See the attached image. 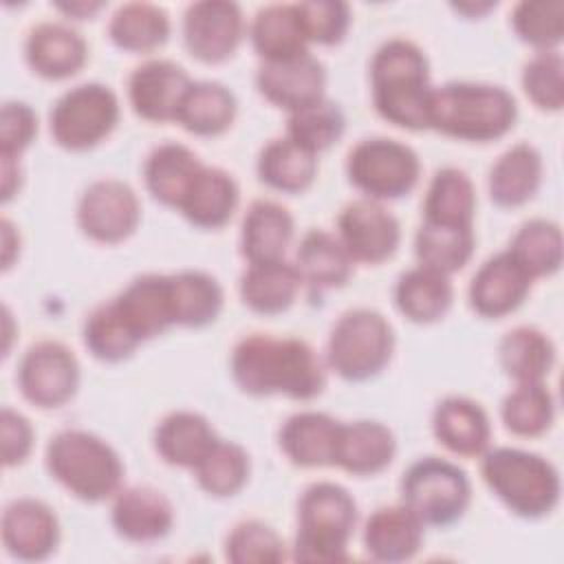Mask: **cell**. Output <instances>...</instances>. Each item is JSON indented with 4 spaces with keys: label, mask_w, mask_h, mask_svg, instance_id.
<instances>
[{
    "label": "cell",
    "mask_w": 564,
    "mask_h": 564,
    "mask_svg": "<svg viewBox=\"0 0 564 564\" xmlns=\"http://www.w3.org/2000/svg\"><path fill=\"white\" fill-rule=\"evenodd\" d=\"M231 377L245 394H286L297 401L315 399L326 383L322 361L306 341L264 333L247 335L236 344Z\"/></svg>",
    "instance_id": "cell-1"
},
{
    "label": "cell",
    "mask_w": 564,
    "mask_h": 564,
    "mask_svg": "<svg viewBox=\"0 0 564 564\" xmlns=\"http://www.w3.org/2000/svg\"><path fill=\"white\" fill-rule=\"evenodd\" d=\"M372 104L392 126L430 128V66L425 53L410 40L383 42L370 62Z\"/></svg>",
    "instance_id": "cell-2"
},
{
    "label": "cell",
    "mask_w": 564,
    "mask_h": 564,
    "mask_svg": "<svg viewBox=\"0 0 564 564\" xmlns=\"http://www.w3.org/2000/svg\"><path fill=\"white\" fill-rule=\"evenodd\" d=\"M518 117L509 90L480 82H449L432 88L430 128L441 134L487 143L505 137Z\"/></svg>",
    "instance_id": "cell-3"
},
{
    "label": "cell",
    "mask_w": 564,
    "mask_h": 564,
    "mask_svg": "<svg viewBox=\"0 0 564 564\" xmlns=\"http://www.w3.org/2000/svg\"><path fill=\"white\" fill-rule=\"evenodd\" d=\"M480 474L502 505L520 518H544L560 502V474L540 454L496 447L482 452Z\"/></svg>",
    "instance_id": "cell-4"
},
{
    "label": "cell",
    "mask_w": 564,
    "mask_h": 564,
    "mask_svg": "<svg viewBox=\"0 0 564 564\" xmlns=\"http://www.w3.org/2000/svg\"><path fill=\"white\" fill-rule=\"evenodd\" d=\"M46 469L84 502H101L117 496L123 478L119 454L86 430L57 432L46 445Z\"/></svg>",
    "instance_id": "cell-5"
},
{
    "label": "cell",
    "mask_w": 564,
    "mask_h": 564,
    "mask_svg": "<svg viewBox=\"0 0 564 564\" xmlns=\"http://www.w3.org/2000/svg\"><path fill=\"white\" fill-rule=\"evenodd\" d=\"M357 524V505L348 489L335 482H313L297 502L293 560L344 562Z\"/></svg>",
    "instance_id": "cell-6"
},
{
    "label": "cell",
    "mask_w": 564,
    "mask_h": 564,
    "mask_svg": "<svg viewBox=\"0 0 564 564\" xmlns=\"http://www.w3.org/2000/svg\"><path fill=\"white\" fill-rule=\"evenodd\" d=\"M392 348L394 335L388 319L372 308H352L335 322L326 359L341 379L366 381L386 368Z\"/></svg>",
    "instance_id": "cell-7"
},
{
    "label": "cell",
    "mask_w": 564,
    "mask_h": 564,
    "mask_svg": "<svg viewBox=\"0 0 564 564\" xmlns=\"http://www.w3.org/2000/svg\"><path fill=\"white\" fill-rule=\"evenodd\" d=\"M471 500L467 474L436 456H425L408 467L401 478V505L423 524L447 527L456 522Z\"/></svg>",
    "instance_id": "cell-8"
},
{
    "label": "cell",
    "mask_w": 564,
    "mask_h": 564,
    "mask_svg": "<svg viewBox=\"0 0 564 564\" xmlns=\"http://www.w3.org/2000/svg\"><path fill=\"white\" fill-rule=\"evenodd\" d=\"M348 181L370 200H392L410 194L419 183L421 163L416 152L386 137L359 141L346 161Z\"/></svg>",
    "instance_id": "cell-9"
},
{
    "label": "cell",
    "mask_w": 564,
    "mask_h": 564,
    "mask_svg": "<svg viewBox=\"0 0 564 564\" xmlns=\"http://www.w3.org/2000/svg\"><path fill=\"white\" fill-rule=\"evenodd\" d=\"M119 121L117 95L97 82L66 90L51 108L48 128L57 145L82 152L104 141Z\"/></svg>",
    "instance_id": "cell-10"
},
{
    "label": "cell",
    "mask_w": 564,
    "mask_h": 564,
    "mask_svg": "<svg viewBox=\"0 0 564 564\" xmlns=\"http://www.w3.org/2000/svg\"><path fill=\"white\" fill-rule=\"evenodd\" d=\"M18 386L22 397L42 408H59L73 399L79 386V364L59 341H37L20 359Z\"/></svg>",
    "instance_id": "cell-11"
},
{
    "label": "cell",
    "mask_w": 564,
    "mask_h": 564,
    "mask_svg": "<svg viewBox=\"0 0 564 564\" xmlns=\"http://www.w3.org/2000/svg\"><path fill=\"white\" fill-rule=\"evenodd\" d=\"M141 205L134 189L117 178L90 183L77 203V225L95 242L115 245L134 234Z\"/></svg>",
    "instance_id": "cell-12"
},
{
    "label": "cell",
    "mask_w": 564,
    "mask_h": 564,
    "mask_svg": "<svg viewBox=\"0 0 564 564\" xmlns=\"http://www.w3.org/2000/svg\"><path fill=\"white\" fill-rule=\"evenodd\" d=\"M245 35V18L236 2H192L183 15V40L187 51L205 62L218 64L236 53Z\"/></svg>",
    "instance_id": "cell-13"
},
{
    "label": "cell",
    "mask_w": 564,
    "mask_h": 564,
    "mask_svg": "<svg viewBox=\"0 0 564 564\" xmlns=\"http://www.w3.org/2000/svg\"><path fill=\"white\" fill-rule=\"evenodd\" d=\"M337 238L352 262L379 264L397 251L401 229L399 220L379 200L359 198L339 212Z\"/></svg>",
    "instance_id": "cell-14"
},
{
    "label": "cell",
    "mask_w": 564,
    "mask_h": 564,
    "mask_svg": "<svg viewBox=\"0 0 564 564\" xmlns=\"http://www.w3.org/2000/svg\"><path fill=\"white\" fill-rule=\"evenodd\" d=\"M192 86L189 75L170 59H148L139 64L128 79L132 110L154 123L176 121L178 106Z\"/></svg>",
    "instance_id": "cell-15"
},
{
    "label": "cell",
    "mask_w": 564,
    "mask_h": 564,
    "mask_svg": "<svg viewBox=\"0 0 564 564\" xmlns=\"http://www.w3.org/2000/svg\"><path fill=\"white\" fill-rule=\"evenodd\" d=\"M256 86L264 99L293 112L324 97L326 70L311 53L280 62H262L256 73Z\"/></svg>",
    "instance_id": "cell-16"
},
{
    "label": "cell",
    "mask_w": 564,
    "mask_h": 564,
    "mask_svg": "<svg viewBox=\"0 0 564 564\" xmlns=\"http://www.w3.org/2000/svg\"><path fill=\"white\" fill-rule=\"evenodd\" d=\"M59 542V522L48 505L35 498H18L2 513V544L9 555L37 562L46 560Z\"/></svg>",
    "instance_id": "cell-17"
},
{
    "label": "cell",
    "mask_w": 564,
    "mask_h": 564,
    "mask_svg": "<svg viewBox=\"0 0 564 564\" xmlns=\"http://www.w3.org/2000/svg\"><path fill=\"white\" fill-rule=\"evenodd\" d=\"M531 278L513 260L509 251H500L485 260L469 284V304L482 317H502L516 311L529 289Z\"/></svg>",
    "instance_id": "cell-18"
},
{
    "label": "cell",
    "mask_w": 564,
    "mask_h": 564,
    "mask_svg": "<svg viewBox=\"0 0 564 564\" xmlns=\"http://www.w3.org/2000/svg\"><path fill=\"white\" fill-rule=\"evenodd\" d=\"M112 302L141 341L176 326L170 275H139L117 297H112Z\"/></svg>",
    "instance_id": "cell-19"
},
{
    "label": "cell",
    "mask_w": 564,
    "mask_h": 564,
    "mask_svg": "<svg viewBox=\"0 0 564 564\" xmlns=\"http://www.w3.org/2000/svg\"><path fill=\"white\" fill-rule=\"evenodd\" d=\"M112 527L130 542H154L174 524L172 502L152 487H128L117 491L112 502Z\"/></svg>",
    "instance_id": "cell-20"
},
{
    "label": "cell",
    "mask_w": 564,
    "mask_h": 564,
    "mask_svg": "<svg viewBox=\"0 0 564 564\" xmlns=\"http://www.w3.org/2000/svg\"><path fill=\"white\" fill-rule=\"evenodd\" d=\"M86 42L84 37L62 24L42 22L33 26L24 42L26 64L46 79H66L75 75L86 64Z\"/></svg>",
    "instance_id": "cell-21"
},
{
    "label": "cell",
    "mask_w": 564,
    "mask_h": 564,
    "mask_svg": "<svg viewBox=\"0 0 564 564\" xmlns=\"http://www.w3.org/2000/svg\"><path fill=\"white\" fill-rule=\"evenodd\" d=\"M339 421L326 412H297L280 427V447L297 467L335 465Z\"/></svg>",
    "instance_id": "cell-22"
},
{
    "label": "cell",
    "mask_w": 564,
    "mask_h": 564,
    "mask_svg": "<svg viewBox=\"0 0 564 564\" xmlns=\"http://www.w3.org/2000/svg\"><path fill=\"white\" fill-rule=\"evenodd\" d=\"M432 430L441 445L460 456H480L491 438L487 412L467 397H445L434 408Z\"/></svg>",
    "instance_id": "cell-23"
},
{
    "label": "cell",
    "mask_w": 564,
    "mask_h": 564,
    "mask_svg": "<svg viewBox=\"0 0 564 564\" xmlns=\"http://www.w3.org/2000/svg\"><path fill=\"white\" fill-rule=\"evenodd\" d=\"M397 452L394 434L379 421L339 425L335 465L352 476H372L386 469Z\"/></svg>",
    "instance_id": "cell-24"
},
{
    "label": "cell",
    "mask_w": 564,
    "mask_h": 564,
    "mask_svg": "<svg viewBox=\"0 0 564 564\" xmlns=\"http://www.w3.org/2000/svg\"><path fill=\"white\" fill-rule=\"evenodd\" d=\"M423 527L405 505L381 507L366 520L364 546L377 562H403L421 549Z\"/></svg>",
    "instance_id": "cell-25"
},
{
    "label": "cell",
    "mask_w": 564,
    "mask_h": 564,
    "mask_svg": "<svg viewBox=\"0 0 564 564\" xmlns=\"http://www.w3.org/2000/svg\"><path fill=\"white\" fill-rule=\"evenodd\" d=\"M293 238V216L275 200H253L242 218L240 253L253 262L282 260Z\"/></svg>",
    "instance_id": "cell-26"
},
{
    "label": "cell",
    "mask_w": 564,
    "mask_h": 564,
    "mask_svg": "<svg viewBox=\"0 0 564 564\" xmlns=\"http://www.w3.org/2000/svg\"><path fill=\"white\" fill-rule=\"evenodd\" d=\"M542 156L531 143L505 150L489 170V196L498 207H520L531 200L542 183Z\"/></svg>",
    "instance_id": "cell-27"
},
{
    "label": "cell",
    "mask_w": 564,
    "mask_h": 564,
    "mask_svg": "<svg viewBox=\"0 0 564 564\" xmlns=\"http://www.w3.org/2000/svg\"><path fill=\"white\" fill-rule=\"evenodd\" d=\"M238 185L234 176L220 167H207L196 174L178 209L200 229H218L234 216L238 207Z\"/></svg>",
    "instance_id": "cell-28"
},
{
    "label": "cell",
    "mask_w": 564,
    "mask_h": 564,
    "mask_svg": "<svg viewBox=\"0 0 564 564\" xmlns=\"http://www.w3.org/2000/svg\"><path fill=\"white\" fill-rule=\"evenodd\" d=\"M203 170L200 159L183 143L167 141L156 145L143 163L148 192L163 205L178 207L192 181Z\"/></svg>",
    "instance_id": "cell-29"
},
{
    "label": "cell",
    "mask_w": 564,
    "mask_h": 564,
    "mask_svg": "<svg viewBox=\"0 0 564 564\" xmlns=\"http://www.w3.org/2000/svg\"><path fill=\"white\" fill-rule=\"evenodd\" d=\"M249 37L264 62L291 59L308 53V40L297 4H267L251 20Z\"/></svg>",
    "instance_id": "cell-30"
},
{
    "label": "cell",
    "mask_w": 564,
    "mask_h": 564,
    "mask_svg": "<svg viewBox=\"0 0 564 564\" xmlns=\"http://www.w3.org/2000/svg\"><path fill=\"white\" fill-rule=\"evenodd\" d=\"M295 269L311 291L344 286L352 273V258L341 240L324 229H311L302 236L295 251Z\"/></svg>",
    "instance_id": "cell-31"
},
{
    "label": "cell",
    "mask_w": 564,
    "mask_h": 564,
    "mask_svg": "<svg viewBox=\"0 0 564 564\" xmlns=\"http://www.w3.org/2000/svg\"><path fill=\"white\" fill-rule=\"evenodd\" d=\"M302 286V278L295 264L282 260L271 262H253L240 275V300L253 313L275 315L286 311L297 291Z\"/></svg>",
    "instance_id": "cell-32"
},
{
    "label": "cell",
    "mask_w": 564,
    "mask_h": 564,
    "mask_svg": "<svg viewBox=\"0 0 564 564\" xmlns=\"http://www.w3.org/2000/svg\"><path fill=\"white\" fill-rule=\"evenodd\" d=\"M216 432L209 421L189 410L170 412L154 430V449L159 456L174 467L194 469L196 463L216 443Z\"/></svg>",
    "instance_id": "cell-33"
},
{
    "label": "cell",
    "mask_w": 564,
    "mask_h": 564,
    "mask_svg": "<svg viewBox=\"0 0 564 564\" xmlns=\"http://www.w3.org/2000/svg\"><path fill=\"white\" fill-rule=\"evenodd\" d=\"M454 300L449 275L427 267H414L399 275L394 284L397 308L414 324H432L441 319Z\"/></svg>",
    "instance_id": "cell-34"
},
{
    "label": "cell",
    "mask_w": 564,
    "mask_h": 564,
    "mask_svg": "<svg viewBox=\"0 0 564 564\" xmlns=\"http://www.w3.org/2000/svg\"><path fill=\"white\" fill-rule=\"evenodd\" d=\"M236 108V97L227 86L218 82H192L178 106L176 123L192 134L216 137L234 123Z\"/></svg>",
    "instance_id": "cell-35"
},
{
    "label": "cell",
    "mask_w": 564,
    "mask_h": 564,
    "mask_svg": "<svg viewBox=\"0 0 564 564\" xmlns=\"http://www.w3.org/2000/svg\"><path fill=\"white\" fill-rule=\"evenodd\" d=\"M256 167L260 181L269 187L286 194H300L313 183L317 174V159L289 137H280L271 139L260 150Z\"/></svg>",
    "instance_id": "cell-36"
},
{
    "label": "cell",
    "mask_w": 564,
    "mask_h": 564,
    "mask_svg": "<svg viewBox=\"0 0 564 564\" xmlns=\"http://www.w3.org/2000/svg\"><path fill=\"white\" fill-rule=\"evenodd\" d=\"M476 212V189L469 176L458 167H443L434 174L425 203L423 223L447 227H471Z\"/></svg>",
    "instance_id": "cell-37"
},
{
    "label": "cell",
    "mask_w": 564,
    "mask_h": 564,
    "mask_svg": "<svg viewBox=\"0 0 564 564\" xmlns=\"http://www.w3.org/2000/svg\"><path fill=\"white\" fill-rule=\"evenodd\" d=\"M498 355L502 370L518 383L544 381L555 364L553 341L533 326H518L505 333Z\"/></svg>",
    "instance_id": "cell-38"
},
{
    "label": "cell",
    "mask_w": 564,
    "mask_h": 564,
    "mask_svg": "<svg viewBox=\"0 0 564 564\" xmlns=\"http://www.w3.org/2000/svg\"><path fill=\"white\" fill-rule=\"evenodd\" d=\"M108 35L115 46L123 51L150 53L165 44L170 35V18L156 4L126 2L112 13Z\"/></svg>",
    "instance_id": "cell-39"
},
{
    "label": "cell",
    "mask_w": 564,
    "mask_h": 564,
    "mask_svg": "<svg viewBox=\"0 0 564 564\" xmlns=\"http://www.w3.org/2000/svg\"><path fill=\"white\" fill-rule=\"evenodd\" d=\"M174 322L178 326L200 328L212 324L223 308V289L205 271H178L170 275Z\"/></svg>",
    "instance_id": "cell-40"
},
{
    "label": "cell",
    "mask_w": 564,
    "mask_h": 564,
    "mask_svg": "<svg viewBox=\"0 0 564 564\" xmlns=\"http://www.w3.org/2000/svg\"><path fill=\"white\" fill-rule=\"evenodd\" d=\"M414 253L421 267L445 275L456 273L474 253V229L423 223L414 236Z\"/></svg>",
    "instance_id": "cell-41"
},
{
    "label": "cell",
    "mask_w": 564,
    "mask_h": 564,
    "mask_svg": "<svg viewBox=\"0 0 564 564\" xmlns=\"http://www.w3.org/2000/svg\"><path fill=\"white\" fill-rule=\"evenodd\" d=\"M507 251L531 280L553 275L562 264V231L544 218L527 220L511 238Z\"/></svg>",
    "instance_id": "cell-42"
},
{
    "label": "cell",
    "mask_w": 564,
    "mask_h": 564,
    "mask_svg": "<svg viewBox=\"0 0 564 564\" xmlns=\"http://www.w3.org/2000/svg\"><path fill=\"white\" fill-rule=\"evenodd\" d=\"M502 423L516 436H540L555 419V399L544 381L518 383L500 405Z\"/></svg>",
    "instance_id": "cell-43"
},
{
    "label": "cell",
    "mask_w": 564,
    "mask_h": 564,
    "mask_svg": "<svg viewBox=\"0 0 564 564\" xmlns=\"http://www.w3.org/2000/svg\"><path fill=\"white\" fill-rule=\"evenodd\" d=\"M194 476L200 489L209 496H234L249 478V456L238 443L216 438L209 452L196 463Z\"/></svg>",
    "instance_id": "cell-44"
},
{
    "label": "cell",
    "mask_w": 564,
    "mask_h": 564,
    "mask_svg": "<svg viewBox=\"0 0 564 564\" xmlns=\"http://www.w3.org/2000/svg\"><path fill=\"white\" fill-rule=\"evenodd\" d=\"M84 344L95 359L121 361L130 357L141 339L123 319L115 302L99 304L84 322Z\"/></svg>",
    "instance_id": "cell-45"
},
{
    "label": "cell",
    "mask_w": 564,
    "mask_h": 564,
    "mask_svg": "<svg viewBox=\"0 0 564 564\" xmlns=\"http://www.w3.org/2000/svg\"><path fill=\"white\" fill-rule=\"evenodd\" d=\"M344 128L346 119L341 108L335 101L322 97L319 101L289 112L286 137L304 150L317 154L337 143L344 134Z\"/></svg>",
    "instance_id": "cell-46"
},
{
    "label": "cell",
    "mask_w": 564,
    "mask_h": 564,
    "mask_svg": "<svg viewBox=\"0 0 564 564\" xmlns=\"http://www.w3.org/2000/svg\"><path fill=\"white\" fill-rule=\"evenodd\" d=\"M516 35L538 51H557L564 35V2L562 0H524L511 11Z\"/></svg>",
    "instance_id": "cell-47"
},
{
    "label": "cell",
    "mask_w": 564,
    "mask_h": 564,
    "mask_svg": "<svg viewBox=\"0 0 564 564\" xmlns=\"http://www.w3.org/2000/svg\"><path fill=\"white\" fill-rule=\"evenodd\" d=\"M225 557L234 564H278L286 560V549L269 524L242 520L227 535Z\"/></svg>",
    "instance_id": "cell-48"
},
{
    "label": "cell",
    "mask_w": 564,
    "mask_h": 564,
    "mask_svg": "<svg viewBox=\"0 0 564 564\" xmlns=\"http://www.w3.org/2000/svg\"><path fill=\"white\" fill-rule=\"evenodd\" d=\"M522 88L540 110L564 106V62L560 51H538L522 68Z\"/></svg>",
    "instance_id": "cell-49"
},
{
    "label": "cell",
    "mask_w": 564,
    "mask_h": 564,
    "mask_svg": "<svg viewBox=\"0 0 564 564\" xmlns=\"http://www.w3.org/2000/svg\"><path fill=\"white\" fill-rule=\"evenodd\" d=\"M297 11L308 44H337L344 40L350 24V9L339 0L297 2Z\"/></svg>",
    "instance_id": "cell-50"
},
{
    "label": "cell",
    "mask_w": 564,
    "mask_h": 564,
    "mask_svg": "<svg viewBox=\"0 0 564 564\" xmlns=\"http://www.w3.org/2000/svg\"><path fill=\"white\" fill-rule=\"evenodd\" d=\"M37 132V117L24 101H7L0 112V156L20 159Z\"/></svg>",
    "instance_id": "cell-51"
},
{
    "label": "cell",
    "mask_w": 564,
    "mask_h": 564,
    "mask_svg": "<svg viewBox=\"0 0 564 564\" xmlns=\"http://www.w3.org/2000/svg\"><path fill=\"white\" fill-rule=\"evenodd\" d=\"M0 436H2V463L15 467L26 460L33 447V427L15 410L2 408L0 412Z\"/></svg>",
    "instance_id": "cell-52"
},
{
    "label": "cell",
    "mask_w": 564,
    "mask_h": 564,
    "mask_svg": "<svg viewBox=\"0 0 564 564\" xmlns=\"http://www.w3.org/2000/svg\"><path fill=\"white\" fill-rule=\"evenodd\" d=\"M0 174H2V200H11L20 189V161L13 156H0Z\"/></svg>",
    "instance_id": "cell-53"
},
{
    "label": "cell",
    "mask_w": 564,
    "mask_h": 564,
    "mask_svg": "<svg viewBox=\"0 0 564 564\" xmlns=\"http://www.w3.org/2000/svg\"><path fill=\"white\" fill-rule=\"evenodd\" d=\"M0 227H2V267L9 269L11 262H13V251L20 245V238H18V231L13 229V225L7 218H2Z\"/></svg>",
    "instance_id": "cell-54"
},
{
    "label": "cell",
    "mask_w": 564,
    "mask_h": 564,
    "mask_svg": "<svg viewBox=\"0 0 564 564\" xmlns=\"http://www.w3.org/2000/svg\"><path fill=\"white\" fill-rule=\"evenodd\" d=\"M55 7L75 20H84L95 15L104 7V2H57Z\"/></svg>",
    "instance_id": "cell-55"
},
{
    "label": "cell",
    "mask_w": 564,
    "mask_h": 564,
    "mask_svg": "<svg viewBox=\"0 0 564 564\" xmlns=\"http://www.w3.org/2000/svg\"><path fill=\"white\" fill-rule=\"evenodd\" d=\"M456 11H460V13H469V15H480V13H485V11H489V9H494L496 7V2H480V4H452Z\"/></svg>",
    "instance_id": "cell-56"
}]
</instances>
